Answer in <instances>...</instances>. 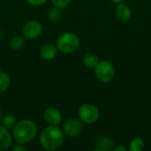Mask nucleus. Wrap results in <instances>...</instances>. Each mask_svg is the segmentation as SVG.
<instances>
[{"instance_id": "nucleus-1", "label": "nucleus", "mask_w": 151, "mask_h": 151, "mask_svg": "<svg viewBox=\"0 0 151 151\" xmlns=\"http://www.w3.org/2000/svg\"><path fill=\"white\" fill-rule=\"evenodd\" d=\"M64 132L57 126H50L46 127L40 135V142L42 147L47 150H55L58 149L64 142Z\"/></svg>"}, {"instance_id": "nucleus-2", "label": "nucleus", "mask_w": 151, "mask_h": 151, "mask_svg": "<svg viewBox=\"0 0 151 151\" xmlns=\"http://www.w3.org/2000/svg\"><path fill=\"white\" fill-rule=\"evenodd\" d=\"M37 127L28 119L21 120L15 124L13 128V136L17 143L25 144L31 142L36 135Z\"/></svg>"}, {"instance_id": "nucleus-3", "label": "nucleus", "mask_w": 151, "mask_h": 151, "mask_svg": "<svg viewBox=\"0 0 151 151\" xmlns=\"http://www.w3.org/2000/svg\"><path fill=\"white\" fill-rule=\"evenodd\" d=\"M80 45L78 36L73 33H65L60 35L57 41L58 49L65 54L74 52Z\"/></svg>"}, {"instance_id": "nucleus-4", "label": "nucleus", "mask_w": 151, "mask_h": 151, "mask_svg": "<svg viewBox=\"0 0 151 151\" xmlns=\"http://www.w3.org/2000/svg\"><path fill=\"white\" fill-rule=\"evenodd\" d=\"M95 72L97 79L104 83L111 81L115 75V69L113 65L107 60L98 61L95 66Z\"/></svg>"}, {"instance_id": "nucleus-5", "label": "nucleus", "mask_w": 151, "mask_h": 151, "mask_svg": "<svg viewBox=\"0 0 151 151\" xmlns=\"http://www.w3.org/2000/svg\"><path fill=\"white\" fill-rule=\"evenodd\" d=\"M99 111L96 106L91 104H86L81 106L79 110V116L82 122L86 124H94L99 119Z\"/></svg>"}, {"instance_id": "nucleus-6", "label": "nucleus", "mask_w": 151, "mask_h": 151, "mask_svg": "<svg viewBox=\"0 0 151 151\" xmlns=\"http://www.w3.org/2000/svg\"><path fill=\"white\" fill-rule=\"evenodd\" d=\"M42 32V26L37 20H30L27 22L22 27L23 36L30 40L38 37Z\"/></svg>"}, {"instance_id": "nucleus-7", "label": "nucleus", "mask_w": 151, "mask_h": 151, "mask_svg": "<svg viewBox=\"0 0 151 151\" xmlns=\"http://www.w3.org/2000/svg\"><path fill=\"white\" fill-rule=\"evenodd\" d=\"M82 128H83L82 123L79 119H71L65 123L64 133L70 137H75L81 133Z\"/></svg>"}, {"instance_id": "nucleus-8", "label": "nucleus", "mask_w": 151, "mask_h": 151, "mask_svg": "<svg viewBox=\"0 0 151 151\" xmlns=\"http://www.w3.org/2000/svg\"><path fill=\"white\" fill-rule=\"evenodd\" d=\"M44 119L47 123L53 126H58L61 123V114L56 108H48L45 110L43 114Z\"/></svg>"}, {"instance_id": "nucleus-9", "label": "nucleus", "mask_w": 151, "mask_h": 151, "mask_svg": "<svg viewBox=\"0 0 151 151\" xmlns=\"http://www.w3.org/2000/svg\"><path fill=\"white\" fill-rule=\"evenodd\" d=\"M132 16L130 8L125 4H119L116 8V17L121 22H127Z\"/></svg>"}, {"instance_id": "nucleus-10", "label": "nucleus", "mask_w": 151, "mask_h": 151, "mask_svg": "<svg viewBox=\"0 0 151 151\" xmlns=\"http://www.w3.org/2000/svg\"><path fill=\"white\" fill-rule=\"evenodd\" d=\"M57 56V47L51 43L44 44L41 49V57L45 60H52Z\"/></svg>"}, {"instance_id": "nucleus-11", "label": "nucleus", "mask_w": 151, "mask_h": 151, "mask_svg": "<svg viewBox=\"0 0 151 151\" xmlns=\"http://www.w3.org/2000/svg\"><path fill=\"white\" fill-rule=\"evenodd\" d=\"M12 144V136L4 127H0V150L8 149Z\"/></svg>"}, {"instance_id": "nucleus-12", "label": "nucleus", "mask_w": 151, "mask_h": 151, "mask_svg": "<svg viewBox=\"0 0 151 151\" xmlns=\"http://www.w3.org/2000/svg\"><path fill=\"white\" fill-rule=\"evenodd\" d=\"M97 148L95 149V150L106 151L110 150L112 149L113 142L109 136H102L97 141Z\"/></svg>"}, {"instance_id": "nucleus-13", "label": "nucleus", "mask_w": 151, "mask_h": 151, "mask_svg": "<svg viewBox=\"0 0 151 151\" xmlns=\"http://www.w3.org/2000/svg\"><path fill=\"white\" fill-rule=\"evenodd\" d=\"M144 141L141 137H135L132 140L129 145V150L131 151H142L144 149Z\"/></svg>"}, {"instance_id": "nucleus-14", "label": "nucleus", "mask_w": 151, "mask_h": 151, "mask_svg": "<svg viewBox=\"0 0 151 151\" xmlns=\"http://www.w3.org/2000/svg\"><path fill=\"white\" fill-rule=\"evenodd\" d=\"M47 16H48V19L50 20V21H53V22H56V21H58L61 17H62V12L60 11L59 8L58 7H53L51 9H50L47 12Z\"/></svg>"}, {"instance_id": "nucleus-15", "label": "nucleus", "mask_w": 151, "mask_h": 151, "mask_svg": "<svg viewBox=\"0 0 151 151\" xmlns=\"http://www.w3.org/2000/svg\"><path fill=\"white\" fill-rule=\"evenodd\" d=\"M97 63H98L97 57L93 54H88L83 58V64L88 68H95Z\"/></svg>"}, {"instance_id": "nucleus-16", "label": "nucleus", "mask_w": 151, "mask_h": 151, "mask_svg": "<svg viewBox=\"0 0 151 151\" xmlns=\"http://www.w3.org/2000/svg\"><path fill=\"white\" fill-rule=\"evenodd\" d=\"M10 85L9 76L3 71L0 70V94L4 92Z\"/></svg>"}, {"instance_id": "nucleus-17", "label": "nucleus", "mask_w": 151, "mask_h": 151, "mask_svg": "<svg viewBox=\"0 0 151 151\" xmlns=\"http://www.w3.org/2000/svg\"><path fill=\"white\" fill-rule=\"evenodd\" d=\"M25 41L21 36H14L10 41V46L12 50H18L24 46Z\"/></svg>"}, {"instance_id": "nucleus-18", "label": "nucleus", "mask_w": 151, "mask_h": 151, "mask_svg": "<svg viewBox=\"0 0 151 151\" xmlns=\"http://www.w3.org/2000/svg\"><path fill=\"white\" fill-rule=\"evenodd\" d=\"M16 119L12 114H6L3 119V125L5 128L9 129L15 126Z\"/></svg>"}, {"instance_id": "nucleus-19", "label": "nucleus", "mask_w": 151, "mask_h": 151, "mask_svg": "<svg viewBox=\"0 0 151 151\" xmlns=\"http://www.w3.org/2000/svg\"><path fill=\"white\" fill-rule=\"evenodd\" d=\"M70 1L71 0H51L54 6H56V7H58L59 9L65 8L69 4Z\"/></svg>"}, {"instance_id": "nucleus-20", "label": "nucleus", "mask_w": 151, "mask_h": 151, "mask_svg": "<svg viewBox=\"0 0 151 151\" xmlns=\"http://www.w3.org/2000/svg\"><path fill=\"white\" fill-rule=\"evenodd\" d=\"M27 1L32 5H41L46 3L47 0H27Z\"/></svg>"}, {"instance_id": "nucleus-21", "label": "nucleus", "mask_w": 151, "mask_h": 151, "mask_svg": "<svg viewBox=\"0 0 151 151\" xmlns=\"http://www.w3.org/2000/svg\"><path fill=\"white\" fill-rule=\"evenodd\" d=\"M13 150L15 151H27V149L26 148V147H24L22 144H19L18 146H16L14 149H13Z\"/></svg>"}, {"instance_id": "nucleus-22", "label": "nucleus", "mask_w": 151, "mask_h": 151, "mask_svg": "<svg viewBox=\"0 0 151 151\" xmlns=\"http://www.w3.org/2000/svg\"><path fill=\"white\" fill-rule=\"evenodd\" d=\"M114 150L115 151H127V149H126L125 147H123V146H119V147L115 148V149H114Z\"/></svg>"}, {"instance_id": "nucleus-23", "label": "nucleus", "mask_w": 151, "mask_h": 151, "mask_svg": "<svg viewBox=\"0 0 151 151\" xmlns=\"http://www.w3.org/2000/svg\"><path fill=\"white\" fill-rule=\"evenodd\" d=\"M113 3H115V4H120V3H122L123 2V0H111Z\"/></svg>"}, {"instance_id": "nucleus-24", "label": "nucleus", "mask_w": 151, "mask_h": 151, "mask_svg": "<svg viewBox=\"0 0 151 151\" xmlns=\"http://www.w3.org/2000/svg\"><path fill=\"white\" fill-rule=\"evenodd\" d=\"M1 119H2V111L0 110V120H1Z\"/></svg>"}, {"instance_id": "nucleus-25", "label": "nucleus", "mask_w": 151, "mask_h": 151, "mask_svg": "<svg viewBox=\"0 0 151 151\" xmlns=\"http://www.w3.org/2000/svg\"><path fill=\"white\" fill-rule=\"evenodd\" d=\"M0 36H1V33H0Z\"/></svg>"}]
</instances>
